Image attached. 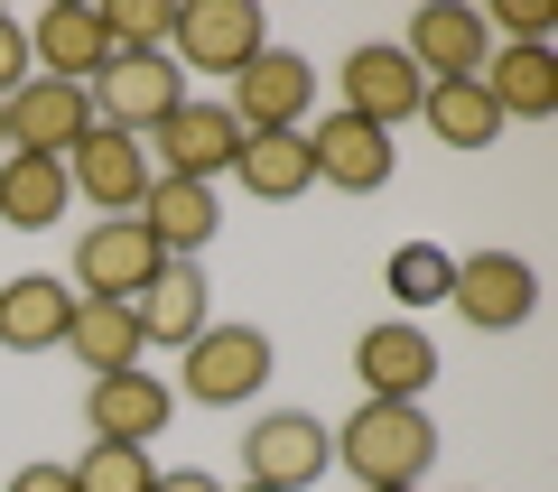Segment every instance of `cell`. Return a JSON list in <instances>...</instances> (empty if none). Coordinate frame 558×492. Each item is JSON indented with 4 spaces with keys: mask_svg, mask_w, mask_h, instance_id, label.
I'll return each mask as SVG.
<instances>
[{
    "mask_svg": "<svg viewBox=\"0 0 558 492\" xmlns=\"http://www.w3.org/2000/svg\"><path fill=\"white\" fill-rule=\"evenodd\" d=\"M418 121H428L447 149H494L502 139V112H494V94H484L475 75L465 84H428V94H418Z\"/></svg>",
    "mask_w": 558,
    "mask_h": 492,
    "instance_id": "obj_25",
    "label": "cell"
},
{
    "mask_svg": "<svg viewBox=\"0 0 558 492\" xmlns=\"http://www.w3.org/2000/svg\"><path fill=\"white\" fill-rule=\"evenodd\" d=\"M149 139H131V131H84L75 149H65V186H75L84 205H102V214H140V196H149Z\"/></svg>",
    "mask_w": 558,
    "mask_h": 492,
    "instance_id": "obj_10",
    "label": "cell"
},
{
    "mask_svg": "<svg viewBox=\"0 0 558 492\" xmlns=\"http://www.w3.org/2000/svg\"><path fill=\"white\" fill-rule=\"evenodd\" d=\"M260 381H270V335L260 325H205L186 344V399L196 409H242Z\"/></svg>",
    "mask_w": 558,
    "mask_h": 492,
    "instance_id": "obj_9",
    "label": "cell"
},
{
    "mask_svg": "<svg viewBox=\"0 0 558 492\" xmlns=\"http://www.w3.org/2000/svg\"><path fill=\"white\" fill-rule=\"evenodd\" d=\"M354 372H363V391H373V399H418L428 381H438V344H428L418 316H381V325H363Z\"/></svg>",
    "mask_w": 558,
    "mask_h": 492,
    "instance_id": "obj_16",
    "label": "cell"
},
{
    "mask_svg": "<svg viewBox=\"0 0 558 492\" xmlns=\"http://www.w3.org/2000/svg\"><path fill=\"white\" fill-rule=\"evenodd\" d=\"M168 47H178L196 75H242V65L270 47V28H260V0H178Z\"/></svg>",
    "mask_w": 558,
    "mask_h": 492,
    "instance_id": "obj_7",
    "label": "cell"
},
{
    "mask_svg": "<svg viewBox=\"0 0 558 492\" xmlns=\"http://www.w3.org/2000/svg\"><path fill=\"white\" fill-rule=\"evenodd\" d=\"M475 84L502 121H558V47H494Z\"/></svg>",
    "mask_w": 558,
    "mask_h": 492,
    "instance_id": "obj_22",
    "label": "cell"
},
{
    "mask_svg": "<svg viewBox=\"0 0 558 492\" xmlns=\"http://www.w3.org/2000/svg\"><path fill=\"white\" fill-rule=\"evenodd\" d=\"M75 473V492H149L159 483V465H149V446H84V465H65Z\"/></svg>",
    "mask_w": 558,
    "mask_h": 492,
    "instance_id": "obj_28",
    "label": "cell"
},
{
    "mask_svg": "<svg viewBox=\"0 0 558 492\" xmlns=\"http://www.w3.org/2000/svg\"><path fill=\"white\" fill-rule=\"evenodd\" d=\"M112 57H168V28H178V0H94Z\"/></svg>",
    "mask_w": 558,
    "mask_h": 492,
    "instance_id": "obj_26",
    "label": "cell"
},
{
    "mask_svg": "<svg viewBox=\"0 0 558 492\" xmlns=\"http://www.w3.org/2000/svg\"><path fill=\"white\" fill-rule=\"evenodd\" d=\"M336 436V465L354 473L363 492L373 483H418V473L438 465V428H428V409L418 399H363L344 428H326Z\"/></svg>",
    "mask_w": 558,
    "mask_h": 492,
    "instance_id": "obj_1",
    "label": "cell"
},
{
    "mask_svg": "<svg viewBox=\"0 0 558 492\" xmlns=\"http://www.w3.org/2000/svg\"><path fill=\"white\" fill-rule=\"evenodd\" d=\"M149 492H223V483H215V473H196V465H186V473H159Z\"/></svg>",
    "mask_w": 558,
    "mask_h": 492,
    "instance_id": "obj_31",
    "label": "cell"
},
{
    "mask_svg": "<svg viewBox=\"0 0 558 492\" xmlns=\"http://www.w3.org/2000/svg\"><path fill=\"white\" fill-rule=\"evenodd\" d=\"M131 316H140V344H168V354H186V344L215 325V288H205L196 260H159V270H149V288L131 297Z\"/></svg>",
    "mask_w": 558,
    "mask_h": 492,
    "instance_id": "obj_15",
    "label": "cell"
},
{
    "mask_svg": "<svg viewBox=\"0 0 558 492\" xmlns=\"http://www.w3.org/2000/svg\"><path fill=\"white\" fill-rule=\"evenodd\" d=\"M65 205H75V186H65V158H0V223L10 233H47V223H65Z\"/></svg>",
    "mask_w": 558,
    "mask_h": 492,
    "instance_id": "obj_24",
    "label": "cell"
},
{
    "mask_svg": "<svg viewBox=\"0 0 558 492\" xmlns=\"http://www.w3.org/2000/svg\"><path fill=\"white\" fill-rule=\"evenodd\" d=\"M65 354L84 362V372H140V354H149V344H140V316L121 307V297H75V325H65Z\"/></svg>",
    "mask_w": 558,
    "mask_h": 492,
    "instance_id": "obj_23",
    "label": "cell"
},
{
    "mask_svg": "<svg viewBox=\"0 0 558 492\" xmlns=\"http://www.w3.org/2000/svg\"><path fill=\"white\" fill-rule=\"evenodd\" d=\"M0 158H10V131H0Z\"/></svg>",
    "mask_w": 558,
    "mask_h": 492,
    "instance_id": "obj_33",
    "label": "cell"
},
{
    "mask_svg": "<svg viewBox=\"0 0 558 492\" xmlns=\"http://www.w3.org/2000/svg\"><path fill=\"white\" fill-rule=\"evenodd\" d=\"M233 177L252 205H299L317 186V158H307V131H242L233 149Z\"/></svg>",
    "mask_w": 558,
    "mask_h": 492,
    "instance_id": "obj_20",
    "label": "cell"
},
{
    "mask_svg": "<svg viewBox=\"0 0 558 492\" xmlns=\"http://www.w3.org/2000/svg\"><path fill=\"white\" fill-rule=\"evenodd\" d=\"M84 418H94L102 446H149V436L178 418V391H168L159 372H102L94 391H84Z\"/></svg>",
    "mask_w": 558,
    "mask_h": 492,
    "instance_id": "obj_17",
    "label": "cell"
},
{
    "mask_svg": "<svg viewBox=\"0 0 558 492\" xmlns=\"http://www.w3.org/2000/svg\"><path fill=\"white\" fill-rule=\"evenodd\" d=\"M391 297H400V316H418V307H447V279H457V260L438 251V242H400L391 251Z\"/></svg>",
    "mask_w": 558,
    "mask_h": 492,
    "instance_id": "obj_27",
    "label": "cell"
},
{
    "mask_svg": "<svg viewBox=\"0 0 558 492\" xmlns=\"http://www.w3.org/2000/svg\"><path fill=\"white\" fill-rule=\"evenodd\" d=\"M242 492H260V483H242Z\"/></svg>",
    "mask_w": 558,
    "mask_h": 492,
    "instance_id": "obj_34",
    "label": "cell"
},
{
    "mask_svg": "<svg viewBox=\"0 0 558 492\" xmlns=\"http://www.w3.org/2000/svg\"><path fill=\"white\" fill-rule=\"evenodd\" d=\"M65 325H75V288L47 270L28 279H0V344L10 354H47V344H65Z\"/></svg>",
    "mask_w": 558,
    "mask_h": 492,
    "instance_id": "obj_21",
    "label": "cell"
},
{
    "mask_svg": "<svg viewBox=\"0 0 558 492\" xmlns=\"http://www.w3.org/2000/svg\"><path fill=\"white\" fill-rule=\"evenodd\" d=\"M373 492H418V483H373Z\"/></svg>",
    "mask_w": 558,
    "mask_h": 492,
    "instance_id": "obj_32",
    "label": "cell"
},
{
    "mask_svg": "<svg viewBox=\"0 0 558 492\" xmlns=\"http://www.w3.org/2000/svg\"><path fill=\"white\" fill-rule=\"evenodd\" d=\"M307 158H317V186H336V196H381L391 186V131H373L354 112L307 121Z\"/></svg>",
    "mask_w": 558,
    "mask_h": 492,
    "instance_id": "obj_14",
    "label": "cell"
},
{
    "mask_svg": "<svg viewBox=\"0 0 558 492\" xmlns=\"http://www.w3.org/2000/svg\"><path fill=\"white\" fill-rule=\"evenodd\" d=\"M447 307L475 325V335H512L539 316V270L521 251H465L457 279H447Z\"/></svg>",
    "mask_w": 558,
    "mask_h": 492,
    "instance_id": "obj_3",
    "label": "cell"
},
{
    "mask_svg": "<svg viewBox=\"0 0 558 492\" xmlns=\"http://www.w3.org/2000/svg\"><path fill=\"white\" fill-rule=\"evenodd\" d=\"M400 57L418 65V84H465V75H484V57H494L484 10H465V0H428V10L410 20V38H400Z\"/></svg>",
    "mask_w": 558,
    "mask_h": 492,
    "instance_id": "obj_12",
    "label": "cell"
},
{
    "mask_svg": "<svg viewBox=\"0 0 558 492\" xmlns=\"http://www.w3.org/2000/svg\"><path fill=\"white\" fill-rule=\"evenodd\" d=\"M0 131H10V149H20V158H65L84 131H94V102H84V84L28 75L20 94L0 102Z\"/></svg>",
    "mask_w": 558,
    "mask_h": 492,
    "instance_id": "obj_11",
    "label": "cell"
},
{
    "mask_svg": "<svg viewBox=\"0 0 558 492\" xmlns=\"http://www.w3.org/2000/svg\"><path fill=\"white\" fill-rule=\"evenodd\" d=\"M28 75H38V65H28V28H20V20H10V10H0V102L20 94V84H28Z\"/></svg>",
    "mask_w": 558,
    "mask_h": 492,
    "instance_id": "obj_29",
    "label": "cell"
},
{
    "mask_svg": "<svg viewBox=\"0 0 558 492\" xmlns=\"http://www.w3.org/2000/svg\"><path fill=\"white\" fill-rule=\"evenodd\" d=\"M159 260H168V251L149 242V223H140V214H102V223H84L75 279H65V288H75V297H121V307H131V297L149 288Z\"/></svg>",
    "mask_w": 558,
    "mask_h": 492,
    "instance_id": "obj_6",
    "label": "cell"
},
{
    "mask_svg": "<svg viewBox=\"0 0 558 492\" xmlns=\"http://www.w3.org/2000/svg\"><path fill=\"white\" fill-rule=\"evenodd\" d=\"M102 57H112V38H102V10L94 0H57V10H38V28H28V65L57 84H94Z\"/></svg>",
    "mask_w": 558,
    "mask_h": 492,
    "instance_id": "obj_18",
    "label": "cell"
},
{
    "mask_svg": "<svg viewBox=\"0 0 558 492\" xmlns=\"http://www.w3.org/2000/svg\"><path fill=\"white\" fill-rule=\"evenodd\" d=\"M326 465H336V436H326V418H307V409H270L252 436H242V483H260V492H307Z\"/></svg>",
    "mask_w": 558,
    "mask_h": 492,
    "instance_id": "obj_5",
    "label": "cell"
},
{
    "mask_svg": "<svg viewBox=\"0 0 558 492\" xmlns=\"http://www.w3.org/2000/svg\"><path fill=\"white\" fill-rule=\"evenodd\" d=\"M223 112H233V131H307V112H317V65L299 47H260L233 75V102Z\"/></svg>",
    "mask_w": 558,
    "mask_h": 492,
    "instance_id": "obj_4",
    "label": "cell"
},
{
    "mask_svg": "<svg viewBox=\"0 0 558 492\" xmlns=\"http://www.w3.org/2000/svg\"><path fill=\"white\" fill-rule=\"evenodd\" d=\"M140 223H149V242H159L168 260H196L205 242L223 233V205H215V186H196V177H149Z\"/></svg>",
    "mask_w": 558,
    "mask_h": 492,
    "instance_id": "obj_19",
    "label": "cell"
},
{
    "mask_svg": "<svg viewBox=\"0 0 558 492\" xmlns=\"http://www.w3.org/2000/svg\"><path fill=\"white\" fill-rule=\"evenodd\" d=\"M0 492H75V473H65V465H20Z\"/></svg>",
    "mask_w": 558,
    "mask_h": 492,
    "instance_id": "obj_30",
    "label": "cell"
},
{
    "mask_svg": "<svg viewBox=\"0 0 558 492\" xmlns=\"http://www.w3.org/2000/svg\"><path fill=\"white\" fill-rule=\"evenodd\" d=\"M233 149H242V131H233L223 102H178V112L149 131V168H159V177H196V186H215L223 168H233Z\"/></svg>",
    "mask_w": 558,
    "mask_h": 492,
    "instance_id": "obj_13",
    "label": "cell"
},
{
    "mask_svg": "<svg viewBox=\"0 0 558 492\" xmlns=\"http://www.w3.org/2000/svg\"><path fill=\"white\" fill-rule=\"evenodd\" d=\"M418 65L400 57L391 38H363L354 57L336 65V112H354V121H373V131H400V121H418Z\"/></svg>",
    "mask_w": 558,
    "mask_h": 492,
    "instance_id": "obj_8",
    "label": "cell"
},
{
    "mask_svg": "<svg viewBox=\"0 0 558 492\" xmlns=\"http://www.w3.org/2000/svg\"><path fill=\"white\" fill-rule=\"evenodd\" d=\"M84 102H94L102 131L149 139V131L186 102V75H178V57H102V75L84 84Z\"/></svg>",
    "mask_w": 558,
    "mask_h": 492,
    "instance_id": "obj_2",
    "label": "cell"
}]
</instances>
